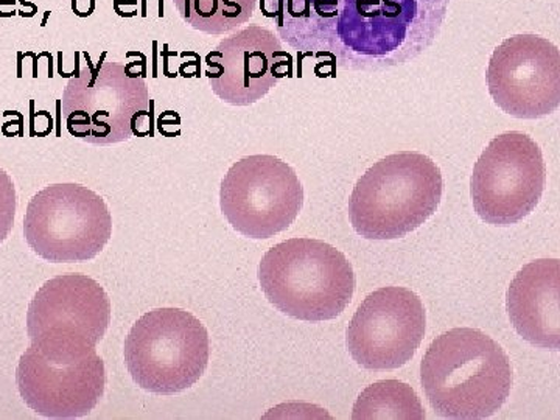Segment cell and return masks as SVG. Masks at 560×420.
Returning a JSON list of instances; mask_svg holds the SVG:
<instances>
[{
	"instance_id": "cell-14",
	"label": "cell",
	"mask_w": 560,
	"mask_h": 420,
	"mask_svg": "<svg viewBox=\"0 0 560 420\" xmlns=\"http://www.w3.org/2000/svg\"><path fill=\"white\" fill-rule=\"evenodd\" d=\"M18 389L31 410L47 419H80L105 394V363L97 352L75 361L46 359L35 349L22 353Z\"/></svg>"
},
{
	"instance_id": "cell-1",
	"label": "cell",
	"mask_w": 560,
	"mask_h": 420,
	"mask_svg": "<svg viewBox=\"0 0 560 420\" xmlns=\"http://www.w3.org/2000/svg\"><path fill=\"white\" fill-rule=\"evenodd\" d=\"M451 0H261L280 38L353 72L407 65L440 35Z\"/></svg>"
},
{
	"instance_id": "cell-7",
	"label": "cell",
	"mask_w": 560,
	"mask_h": 420,
	"mask_svg": "<svg viewBox=\"0 0 560 420\" xmlns=\"http://www.w3.org/2000/svg\"><path fill=\"white\" fill-rule=\"evenodd\" d=\"M24 235L33 253L51 264L97 257L113 235V217L101 195L75 183L51 184L28 202Z\"/></svg>"
},
{
	"instance_id": "cell-13",
	"label": "cell",
	"mask_w": 560,
	"mask_h": 420,
	"mask_svg": "<svg viewBox=\"0 0 560 420\" xmlns=\"http://www.w3.org/2000/svg\"><path fill=\"white\" fill-rule=\"evenodd\" d=\"M213 94L232 106H248L261 101L293 72L291 55L268 28L249 25L221 40L206 57Z\"/></svg>"
},
{
	"instance_id": "cell-4",
	"label": "cell",
	"mask_w": 560,
	"mask_h": 420,
	"mask_svg": "<svg viewBox=\"0 0 560 420\" xmlns=\"http://www.w3.org/2000/svg\"><path fill=\"white\" fill-rule=\"evenodd\" d=\"M259 282L279 312L311 323L338 318L355 290L345 254L313 238H290L268 250L259 265Z\"/></svg>"
},
{
	"instance_id": "cell-9",
	"label": "cell",
	"mask_w": 560,
	"mask_h": 420,
	"mask_svg": "<svg viewBox=\"0 0 560 420\" xmlns=\"http://www.w3.org/2000/svg\"><path fill=\"white\" fill-rule=\"evenodd\" d=\"M547 183L544 154L536 140L508 131L490 140L470 178L475 212L493 226H511L539 205Z\"/></svg>"
},
{
	"instance_id": "cell-18",
	"label": "cell",
	"mask_w": 560,
	"mask_h": 420,
	"mask_svg": "<svg viewBox=\"0 0 560 420\" xmlns=\"http://www.w3.org/2000/svg\"><path fill=\"white\" fill-rule=\"evenodd\" d=\"M16 208L18 197L13 179L0 168V243L5 242L13 230Z\"/></svg>"
},
{
	"instance_id": "cell-19",
	"label": "cell",
	"mask_w": 560,
	"mask_h": 420,
	"mask_svg": "<svg viewBox=\"0 0 560 420\" xmlns=\"http://www.w3.org/2000/svg\"><path fill=\"white\" fill-rule=\"evenodd\" d=\"M72 9L81 18H86L92 14L95 9L94 0H72Z\"/></svg>"
},
{
	"instance_id": "cell-15",
	"label": "cell",
	"mask_w": 560,
	"mask_h": 420,
	"mask_svg": "<svg viewBox=\"0 0 560 420\" xmlns=\"http://www.w3.org/2000/svg\"><path fill=\"white\" fill-rule=\"evenodd\" d=\"M560 264L530 261L508 289L506 307L523 340L540 349H560Z\"/></svg>"
},
{
	"instance_id": "cell-11",
	"label": "cell",
	"mask_w": 560,
	"mask_h": 420,
	"mask_svg": "<svg viewBox=\"0 0 560 420\" xmlns=\"http://www.w3.org/2000/svg\"><path fill=\"white\" fill-rule=\"evenodd\" d=\"M425 327V308L418 294L404 287H383L357 308L346 346L364 370H399L418 352Z\"/></svg>"
},
{
	"instance_id": "cell-17",
	"label": "cell",
	"mask_w": 560,
	"mask_h": 420,
	"mask_svg": "<svg viewBox=\"0 0 560 420\" xmlns=\"http://www.w3.org/2000/svg\"><path fill=\"white\" fill-rule=\"evenodd\" d=\"M257 0H173L180 18L195 31L224 35L253 18Z\"/></svg>"
},
{
	"instance_id": "cell-16",
	"label": "cell",
	"mask_w": 560,
	"mask_h": 420,
	"mask_svg": "<svg viewBox=\"0 0 560 420\" xmlns=\"http://www.w3.org/2000/svg\"><path fill=\"white\" fill-rule=\"evenodd\" d=\"M352 418L371 419H425L418 394L407 383L382 381L368 386L353 405Z\"/></svg>"
},
{
	"instance_id": "cell-6",
	"label": "cell",
	"mask_w": 560,
	"mask_h": 420,
	"mask_svg": "<svg viewBox=\"0 0 560 420\" xmlns=\"http://www.w3.org/2000/svg\"><path fill=\"white\" fill-rule=\"evenodd\" d=\"M109 323L108 294L84 275L47 280L28 305L31 346L50 360L75 361L97 352Z\"/></svg>"
},
{
	"instance_id": "cell-3",
	"label": "cell",
	"mask_w": 560,
	"mask_h": 420,
	"mask_svg": "<svg viewBox=\"0 0 560 420\" xmlns=\"http://www.w3.org/2000/svg\"><path fill=\"white\" fill-rule=\"evenodd\" d=\"M444 180L436 162L416 151L389 154L353 187L349 217L368 241H396L418 230L436 212Z\"/></svg>"
},
{
	"instance_id": "cell-8",
	"label": "cell",
	"mask_w": 560,
	"mask_h": 420,
	"mask_svg": "<svg viewBox=\"0 0 560 420\" xmlns=\"http://www.w3.org/2000/svg\"><path fill=\"white\" fill-rule=\"evenodd\" d=\"M149 88L125 66L102 61L69 80L62 94V117L73 138L94 145L130 140L135 125L147 116Z\"/></svg>"
},
{
	"instance_id": "cell-2",
	"label": "cell",
	"mask_w": 560,
	"mask_h": 420,
	"mask_svg": "<svg viewBox=\"0 0 560 420\" xmlns=\"http://www.w3.org/2000/svg\"><path fill=\"white\" fill-rule=\"evenodd\" d=\"M420 382L441 418L488 419L510 397L511 361L481 330L459 327L431 342L420 363Z\"/></svg>"
},
{
	"instance_id": "cell-5",
	"label": "cell",
	"mask_w": 560,
	"mask_h": 420,
	"mask_svg": "<svg viewBox=\"0 0 560 420\" xmlns=\"http://www.w3.org/2000/svg\"><path fill=\"white\" fill-rule=\"evenodd\" d=\"M132 381L149 393L172 396L191 388L209 363V335L197 316L162 307L136 320L125 340Z\"/></svg>"
},
{
	"instance_id": "cell-10",
	"label": "cell",
	"mask_w": 560,
	"mask_h": 420,
	"mask_svg": "<svg viewBox=\"0 0 560 420\" xmlns=\"http://www.w3.org/2000/svg\"><path fill=\"white\" fill-rule=\"evenodd\" d=\"M302 205L304 189L296 172L270 154L243 158L221 180V212L235 231L256 241L289 230Z\"/></svg>"
},
{
	"instance_id": "cell-12",
	"label": "cell",
	"mask_w": 560,
	"mask_h": 420,
	"mask_svg": "<svg viewBox=\"0 0 560 420\" xmlns=\"http://www.w3.org/2000/svg\"><path fill=\"white\" fill-rule=\"evenodd\" d=\"M493 102L517 119H540L560 105V54L541 36L515 35L493 50L488 66Z\"/></svg>"
}]
</instances>
